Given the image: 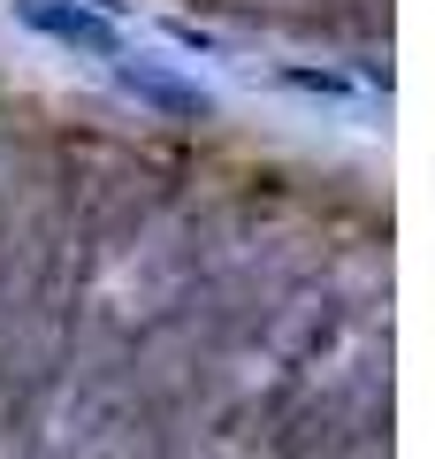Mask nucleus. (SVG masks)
Wrapping results in <instances>:
<instances>
[{"label":"nucleus","instance_id":"1","mask_svg":"<svg viewBox=\"0 0 435 459\" xmlns=\"http://www.w3.org/2000/svg\"><path fill=\"white\" fill-rule=\"evenodd\" d=\"M16 16L31 23L38 39H54V47L84 54V62H130V39H123V23L92 16V8H77V0H16Z\"/></svg>","mask_w":435,"mask_h":459},{"label":"nucleus","instance_id":"2","mask_svg":"<svg viewBox=\"0 0 435 459\" xmlns=\"http://www.w3.org/2000/svg\"><path fill=\"white\" fill-rule=\"evenodd\" d=\"M115 84L123 92H138L145 108H161V115H214V92L199 77H176V69L161 62H115Z\"/></svg>","mask_w":435,"mask_h":459}]
</instances>
